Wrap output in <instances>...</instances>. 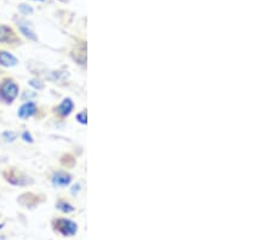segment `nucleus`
I'll use <instances>...</instances> for the list:
<instances>
[{"instance_id":"1a4fd4ad","label":"nucleus","mask_w":273,"mask_h":240,"mask_svg":"<svg viewBox=\"0 0 273 240\" xmlns=\"http://www.w3.org/2000/svg\"><path fill=\"white\" fill-rule=\"evenodd\" d=\"M73 108H74V104H73L72 100L64 98V101L55 108V113L58 114V116H61V118H66V116H68L72 113Z\"/></svg>"},{"instance_id":"423d86ee","label":"nucleus","mask_w":273,"mask_h":240,"mask_svg":"<svg viewBox=\"0 0 273 240\" xmlns=\"http://www.w3.org/2000/svg\"><path fill=\"white\" fill-rule=\"evenodd\" d=\"M70 182H72V175L64 170L55 171L51 176V184H52L54 187L66 188L70 184Z\"/></svg>"},{"instance_id":"6ab92c4d","label":"nucleus","mask_w":273,"mask_h":240,"mask_svg":"<svg viewBox=\"0 0 273 240\" xmlns=\"http://www.w3.org/2000/svg\"><path fill=\"white\" fill-rule=\"evenodd\" d=\"M2 70H0V76H2Z\"/></svg>"},{"instance_id":"20e7f679","label":"nucleus","mask_w":273,"mask_h":240,"mask_svg":"<svg viewBox=\"0 0 273 240\" xmlns=\"http://www.w3.org/2000/svg\"><path fill=\"white\" fill-rule=\"evenodd\" d=\"M21 42L15 30L6 24H0V44L2 45H17Z\"/></svg>"},{"instance_id":"ddd939ff","label":"nucleus","mask_w":273,"mask_h":240,"mask_svg":"<svg viewBox=\"0 0 273 240\" xmlns=\"http://www.w3.org/2000/svg\"><path fill=\"white\" fill-rule=\"evenodd\" d=\"M30 85L34 88V90H42V88H44V82L39 79H30Z\"/></svg>"},{"instance_id":"4468645a","label":"nucleus","mask_w":273,"mask_h":240,"mask_svg":"<svg viewBox=\"0 0 273 240\" xmlns=\"http://www.w3.org/2000/svg\"><path fill=\"white\" fill-rule=\"evenodd\" d=\"M18 10L21 11V14H24V15H32L34 11L33 8L28 4H21L18 6Z\"/></svg>"},{"instance_id":"7ed1b4c3","label":"nucleus","mask_w":273,"mask_h":240,"mask_svg":"<svg viewBox=\"0 0 273 240\" xmlns=\"http://www.w3.org/2000/svg\"><path fill=\"white\" fill-rule=\"evenodd\" d=\"M51 227H52L54 232L60 234L61 236H64V238L74 236L78 232V224L72 220L64 218V217L54 218L51 221Z\"/></svg>"},{"instance_id":"f03ea898","label":"nucleus","mask_w":273,"mask_h":240,"mask_svg":"<svg viewBox=\"0 0 273 240\" xmlns=\"http://www.w3.org/2000/svg\"><path fill=\"white\" fill-rule=\"evenodd\" d=\"M2 178L8 184L15 186V187H28V186H32L34 184L32 177L16 168H6L5 170H2Z\"/></svg>"},{"instance_id":"f8f14e48","label":"nucleus","mask_w":273,"mask_h":240,"mask_svg":"<svg viewBox=\"0 0 273 240\" xmlns=\"http://www.w3.org/2000/svg\"><path fill=\"white\" fill-rule=\"evenodd\" d=\"M17 136L18 135H17L15 131H11V130H6L2 134V140H4L6 144H12V142H15L17 140Z\"/></svg>"},{"instance_id":"aec40b11","label":"nucleus","mask_w":273,"mask_h":240,"mask_svg":"<svg viewBox=\"0 0 273 240\" xmlns=\"http://www.w3.org/2000/svg\"><path fill=\"white\" fill-rule=\"evenodd\" d=\"M0 218H2V214H0Z\"/></svg>"},{"instance_id":"9b49d317","label":"nucleus","mask_w":273,"mask_h":240,"mask_svg":"<svg viewBox=\"0 0 273 240\" xmlns=\"http://www.w3.org/2000/svg\"><path fill=\"white\" fill-rule=\"evenodd\" d=\"M56 208L64 214H72L73 211H74V206H73L72 204H70L68 202H66V200H58V202H56Z\"/></svg>"},{"instance_id":"2eb2a0df","label":"nucleus","mask_w":273,"mask_h":240,"mask_svg":"<svg viewBox=\"0 0 273 240\" xmlns=\"http://www.w3.org/2000/svg\"><path fill=\"white\" fill-rule=\"evenodd\" d=\"M21 138L24 140V142H27V144H33V142H34V138H33L32 134H30L28 130H26L21 134Z\"/></svg>"},{"instance_id":"39448f33","label":"nucleus","mask_w":273,"mask_h":240,"mask_svg":"<svg viewBox=\"0 0 273 240\" xmlns=\"http://www.w3.org/2000/svg\"><path fill=\"white\" fill-rule=\"evenodd\" d=\"M39 108L38 104L34 101H27L24 102L21 107L17 110V116H18L21 120H27L33 118L36 113H38Z\"/></svg>"},{"instance_id":"f3484780","label":"nucleus","mask_w":273,"mask_h":240,"mask_svg":"<svg viewBox=\"0 0 273 240\" xmlns=\"http://www.w3.org/2000/svg\"><path fill=\"white\" fill-rule=\"evenodd\" d=\"M5 224H5V222H2V224H0V230H4Z\"/></svg>"},{"instance_id":"6e6552de","label":"nucleus","mask_w":273,"mask_h":240,"mask_svg":"<svg viewBox=\"0 0 273 240\" xmlns=\"http://www.w3.org/2000/svg\"><path fill=\"white\" fill-rule=\"evenodd\" d=\"M18 58L10 51L0 48V67L12 68L18 64Z\"/></svg>"},{"instance_id":"dca6fc26","label":"nucleus","mask_w":273,"mask_h":240,"mask_svg":"<svg viewBox=\"0 0 273 240\" xmlns=\"http://www.w3.org/2000/svg\"><path fill=\"white\" fill-rule=\"evenodd\" d=\"M76 119H78L79 122H82V124H86V112H82L79 113L78 116H76Z\"/></svg>"},{"instance_id":"0eeeda50","label":"nucleus","mask_w":273,"mask_h":240,"mask_svg":"<svg viewBox=\"0 0 273 240\" xmlns=\"http://www.w3.org/2000/svg\"><path fill=\"white\" fill-rule=\"evenodd\" d=\"M17 202L24 208H34L36 205L40 204V200H39V196H36V194H34L32 192H28L21 194V196L17 198Z\"/></svg>"},{"instance_id":"f257e3e1","label":"nucleus","mask_w":273,"mask_h":240,"mask_svg":"<svg viewBox=\"0 0 273 240\" xmlns=\"http://www.w3.org/2000/svg\"><path fill=\"white\" fill-rule=\"evenodd\" d=\"M20 85L11 76H4L0 79V104L11 106L18 98Z\"/></svg>"},{"instance_id":"a211bd4d","label":"nucleus","mask_w":273,"mask_h":240,"mask_svg":"<svg viewBox=\"0 0 273 240\" xmlns=\"http://www.w3.org/2000/svg\"><path fill=\"white\" fill-rule=\"evenodd\" d=\"M33 2H44V0H33Z\"/></svg>"},{"instance_id":"9d476101","label":"nucleus","mask_w":273,"mask_h":240,"mask_svg":"<svg viewBox=\"0 0 273 240\" xmlns=\"http://www.w3.org/2000/svg\"><path fill=\"white\" fill-rule=\"evenodd\" d=\"M17 27H18L20 32L22 33V36H26L28 40H32V42H36V40H38V36H36V34L34 33L32 27L28 24V22L18 20V21H17Z\"/></svg>"}]
</instances>
